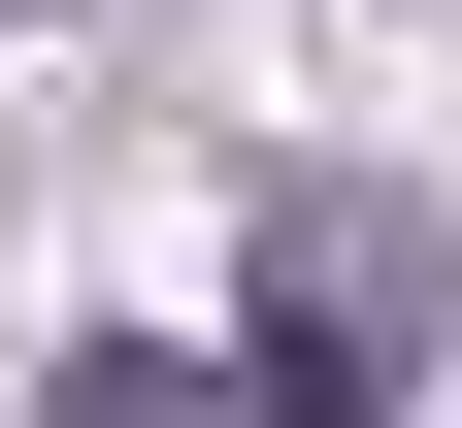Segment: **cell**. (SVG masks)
<instances>
[{
	"label": "cell",
	"instance_id": "2",
	"mask_svg": "<svg viewBox=\"0 0 462 428\" xmlns=\"http://www.w3.org/2000/svg\"><path fill=\"white\" fill-rule=\"evenodd\" d=\"M33 428H231V396H199V362H133V330H99L67 396H33Z\"/></svg>",
	"mask_w": 462,
	"mask_h": 428
},
{
	"label": "cell",
	"instance_id": "1",
	"mask_svg": "<svg viewBox=\"0 0 462 428\" xmlns=\"http://www.w3.org/2000/svg\"><path fill=\"white\" fill-rule=\"evenodd\" d=\"M462 330V231L396 198V165H298L264 198V330H231V428H396Z\"/></svg>",
	"mask_w": 462,
	"mask_h": 428
}]
</instances>
